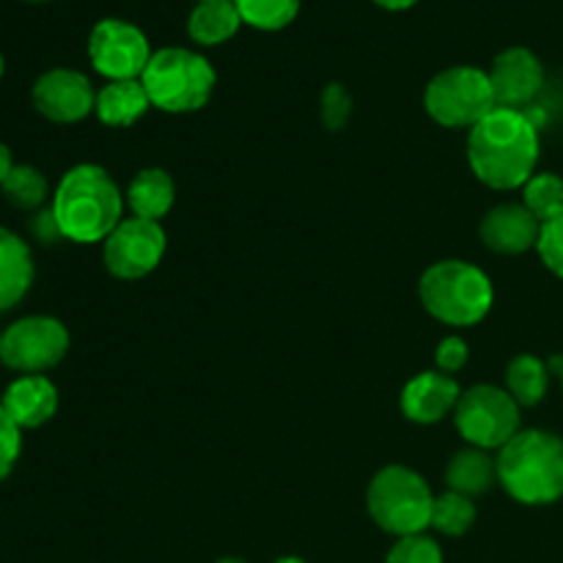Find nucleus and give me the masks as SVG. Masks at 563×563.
Returning a JSON list of instances; mask_svg holds the SVG:
<instances>
[{
	"label": "nucleus",
	"mask_w": 563,
	"mask_h": 563,
	"mask_svg": "<svg viewBox=\"0 0 563 563\" xmlns=\"http://www.w3.org/2000/svg\"><path fill=\"white\" fill-rule=\"evenodd\" d=\"M242 25V16L236 11L234 0H203L190 11L187 33L201 47H218L236 36Z\"/></svg>",
	"instance_id": "20"
},
{
	"label": "nucleus",
	"mask_w": 563,
	"mask_h": 563,
	"mask_svg": "<svg viewBox=\"0 0 563 563\" xmlns=\"http://www.w3.org/2000/svg\"><path fill=\"white\" fill-rule=\"evenodd\" d=\"M148 108L152 102L141 80H110L97 93L93 113L108 126H132Z\"/></svg>",
	"instance_id": "19"
},
{
	"label": "nucleus",
	"mask_w": 563,
	"mask_h": 563,
	"mask_svg": "<svg viewBox=\"0 0 563 563\" xmlns=\"http://www.w3.org/2000/svg\"><path fill=\"white\" fill-rule=\"evenodd\" d=\"M0 77H3V55H0Z\"/></svg>",
	"instance_id": "37"
},
{
	"label": "nucleus",
	"mask_w": 563,
	"mask_h": 563,
	"mask_svg": "<svg viewBox=\"0 0 563 563\" xmlns=\"http://www.w3.org/2000/svg\"><path fill=\"white\" fill-rule=\"evenodd\" d=\"M69 352V330L53 317H25L11 324L0 341V361L22 374H42L58 366Z\"/></svg>",
	"instance_id": "9"
},
{
	"label": "nucleus",
	"mask_w": 563,
	"mask_h": 563,
	"mask_svg": "<svg viewBox=\"0 0 563 563\" xmlns=\"http://www.w3.org/2000/svg\"><path fill=\"white\" fill-rule=\"evenodd\" d=\"M368 515L394 537H418L432 526L434 495L416 471L390 465L374 476L368 487Z\"/></svg>",
	"instance_id": "6"
},
{
	"label": "nucleus",
	"mask_w": 563,
	"mask_h": 563,
	"mask_svg": "<svg viewBox=\"0 0 563 563\" xmlns=\"http://www.w3.org/2000/svg\"><path fill=\"white\" fill-rule=\"evenodd\" d=\"M27 229H31V234L36 236L42 245H53V242L64 240V234H60V225L58 220H55V212L53 207H42L36 214L31 218V223H27Z\"/></svg>",
	"instance_id": "32"
},
{
	"label": "nucleus",
	"mask_w": 563,
	"mask_h": 563,
	"mask_svg": "<svg viewBox=\"0 0 563 563\" xmlns=\"http://www.w3.org/2000/svg\"><path fill=\"white\" fill-rule=\"evenodd\" d=\"M561 383H563V374H561Z\"/></svg>",
	"instance_id": "40"
},
{
	"label": "nucleus",
	"mask_w": 563,
	"mask_h": 563,
	"mask_svg": "<svg viewBox=\"0 0 563 563\" xmlns=\"http://www.w3.org/2000/svg\"><path fill=\"white\" fill-rule=\"evenodd\" d=\"M141 82L154 108L192 113L209 102L218 75L203 55L185 47H163L152 55Z\"/></svg>",
	"instance_id": "5"
},
{
	"label": "nucleus",
	"mask_w": 563,
	"mask_h": 563,
	"mask_svg": "<svg viewBox=\"0 0 563 563\" xmlns=\"http://www.w3.org/2000/svg\"><path fill=\"white\" fill-rule=\"evenodd\" d=\"M0 341H3V333H0Z\"/></svg>",
	"instance_id": "39"
},
{
	"label": "nucleus",
	"mask_w": 563,
	"mask_h": 563,
	"mask_svg": "<svg viewBox=\"0 0 563 563\" xmlns=\"http://www.w3.org/2000/svg\"><path fill=\"white\" fill-rule=\"evenodd\" d=\"M319 115H322L324 130L339 132L352 115V97L341 82H330L322 91V102H319Z\"/></svg>",
	"instance_id": "28"
},
{
	"label": "nucleus",
	"mask_w": 563,
	"mask_h": 563,
	"mask_svg": "<svg viewBox=\"0 0 563 563\" xmlns=\"http://www.w3.org/2000/svg\"><path fill=\"white\" fill-rule=\"evenodd\" d=\"M542 223L526 209V203H500L482 220V240L489 251L504 256H520L539 245Z\"/></svg>",
	"instance_id": "14"
},
{
	"label": "nucleus",
	"mask_w": 563,
	"mask_h": 563,
	"mask_svg": "<svg viewBox=\"0 0 563 563\" xmlns=\"http://www.w3.org/2000/svg\"><path fill=\"white\" fill-rule=\"evenodd\" d=\"M198 3H203V0H198Z\"/></svg>",
	"instance_id": "41"
},
{
	"label": "nucleus",
	"mask_w": 563,
	"mask_h": 563,
	"mask_svg": "<svg viewBox=\"0 0 563 563\" xmlns=\"http://www.w3.org/2000/svg\"><path fill=\"white\" fill-rule=\"evenodd\" d=\"M427 113L449 130H465L476 126L478 121L487 119L498 102H495L489 71L478 66H451L432 77L423 93Z\"/></svg>",
	"instance_id": "7"
},
{
	"label": "nucleus",
	"mask_w": 563,
	"mask_h": 563,
	"mask_svg": "<svg viewBox=\"0 0 563 563\" xmlns=\"http://www.w3.org/2000/svg\"><path fill=\"white\" fill-rule=\"evenodd\" d=\"M374 3H377L379 9H388V11H405V9H412V5H416L418 0H374Z\"/></svg>",
	"instance_id": "33"
},
{
	"label": "nucleus",
	"mask_w": 563,
	"mask_h": 563,
	"mask_svg": "<svg viewBox=\"0 0 563 563\" xmlns=\"http://www.w3.org/2000/svg\"><path fill=\"white\" fill-rule=\"evenodd\" d=\"M0 405L20 429H36L58 410V390L42 374H25L5 388Z\"/></svg>",
	"instance_id": "16"
},
{
	"label": "nucleus",
	"mask_w": 563,
	"mask_h": 563,
	"mask_svg": "<svg viewBox=\"0 0 563 563\" xmlns=\"http://www.w3.org/2000/svg\"><path fill=\"white\" fill-rule=\"evenodd\" d=\"M434 361H438L440 372L454 377V374L467 363V344L460 335H449V339L440 341L438 352H434Z\"/></svg>",
	"instance_id": "31"
},
{
	"label": "nucleus",
	"mask_w": 563,
	"mask_h": 563,
	"mask_svg": "<svg viewBox=\"0 0 563 563\" xmlns=\"http://www.w3.org/2000/svg\"><path fill=\"white\" fill-rule=\"evenodd\" d=\"M0 190L16 209H38L47 201V179L31 165H14Z\"/></svg>",
	"instance_id": "26"
},
{
	"label": "nucleus",
	"mask_w": 563,
	"mask_h": 563,
	"mask_svg": "<svg viewBox=\"0 0 563 563\" xmlns=\"http://www.w3.org/2000/svg\"><path fill=\"white\" fill-rule=\"evenodd\" d=\"M467 163L495 190L526 187L539 163L537 124L522 110L495 108L471 130Z\"/></svg>",
	"instance_id": "1"
},
{
	"label": "nucleus",
	"mask_w": 563,
	"mask_h": 563,
	"mask_svg": "<svg viewBox=\"0 0 563 563\" xmlns=\"http://www.w3.org/2000/svg\"><path fill=\"white\" fill-rule=\"evenodd\" d=\"M53 212L64 240L93 245L108 240L124 220V198L108 170L86 163L66 170L55 190Z\"/></svg>",
	"instance_id": "2"
},
{
	"label": "nucleus",
	"mask_w": 563,
	"mask_h": 563,
	"mask_svg": "<svg viewBox=\"0 0 563 563\" xmlns=\"http://www.w3.org/2000/svg\"><path fill=\"white\" fill-rule=\"evenodd\" d=\"M33 104L44 119L75 124L97 108V91L82 71L49 69L33 86Z\"/></svg>",
	"instance_id": "12"
},
{
	"label": "nucleus",
	"mask_w": 563,
	"mask_h": 563,
	"mask_svg": "<svg viewBox=\"0 0 563 563\" xmlns=\"http://www.w3.org/2000/svg\"><path fill=\"white\" fill-rule=\"evenodd\" d=\"M476 522V504L473 498L460 493H443L434 498L432 506V528H438L443 537H465Z\"/></svg>",
	"instance_id": "25"
},
{
	"label": "nucleus",
	"mask_w": 563,
	"mask_h": 563,
	"mask_svg": "<svg viewBox=\"0 0 563 563\" xmlns=\"http://www.w3.org/2000/svg\"><path fill=\"white\" fill-rule=\"evenodd\" d=\"M498 482L526 506H548L563 498V440L542 429H522L495 456Z\"/></svg>",
	"instance_id": "3"
},
{
	"label": "nucleus",
	"mask_w": 563,
	"mask_h": 563,
	"mask_svg": "<svg viewBox=\"0 0 563 563\" xmlns=\"http://www.w3.org/2000/svg\"><path fill=\"white\" fill-rule=\"evenodd\" d=\"M165 231L154 220L126 218L104 240V267L121 280L146 278L165 256Z\"/></svg>",
	"instance_id": "11"
},
{
	"label": "nucleus",
	"mask_w": 563,
	"mask_h": 563,
	"mask_svg": "<svg viewBox=\"0 0 563 563\" xmlns=\"http://www.w3.org/2000/svg\"><path fill=\"white\" fill-rule=\"evenodd\" d=\"M539 256H542L544 267L563 278V218L553 220V223L542 225V236L537 245Z\"/></svg>",
	"instance_id": "30"
},
{
	"label": "nucleus",
	"mask_w": 563,
	"mask_h": 563,
	"mask_svg": "<svg viewBox=\"0 0 563 563\" xmlns=\"http://www.w3.org/2000/svg\"><path fill=\"white\" fill-rule=\"evenodd\" d=\"M302 0H234L242 22L256 31H284L300 14Z\"/></svg>",
	"instance_id": "24"
},
{
	"label": "nucleus",
	"mask_w": 563,
	"mask_h": 563,
	"mask_svg": "<svg viewBox=\"0 0 563 563\" xmlns=\"http://www.w3.org/2000/svg\"><path fill=\"white\" fill-rule=\"evenodd\" d=\"M20 451H22L20 427L11 421V416L3 410V405H0V482L14 471L16 460H20Z\"/></svg>",
	"instance_id": "29"
},
{
	"label": "nucleus",
	"mask_w": 563,
	"mask_h": 563,
	"mask_svg": "<svg viewBox=\"0 0 563 563\" xmlns=\"http://www.w3.org/2000/svg\"><path fill=\"white\" fill-rule=\"evenodd\" d=\"M33 284V258L31 247L11 234L9 229H0V311L14 308L27 295Z\"/></svg>",
	"instance_id": "17"
},
{
	"label": "nucleus",
	"mask_w": 563,
	"mask_h": 563,
	"mask_svg": "<svg viewBox=\"0 0 563 563\" xmlns=\"http://www.w3.org/2000/svg\"><path fill=\"white\" fill-rule=\"evenodd\" d=\"M495 482H498V462L484 449L456 451L445 467V484L451 493L467 495V498L484 495Z\"/></svg>",
	"instance_id": "21"
},
{
	"label": "nucleus",
	"mask_w": 563,
	"mask_h": 563,
	"mask_svg": "<svg viewBox=\"0 0 563 563\" xmlns=\"http://www.w3.org/2000/svg\"><path fill=\"white\" fill-rule=\"evenodd\" d=\"M550 368L533 355H517L506 372V390L520 407H537L548 396Z\"/></svg>",
	"instance_id": "22"
},
{
	"label": "nucleus",
	"mask_w": 563,
	"mask_h": 563,
	"mask_svg": "<svg viewBox=\"0 0 563 563\" xmlns=\"http://www.w3.org/2000/svg\"><path fill=\"white\" fill-rule=\"evenodd\" d=\"M218 563H245V561H240V559H223V561H218Z\"/></svg>",
	"instance_id": "36"
},
{
	"label": "nucleus",
	"mask_w": 563,
	"mask_h": 563,
	"mask_svg": "<svg viewBox=\"0 0 563 563\" xmlns=\"http://www.w3.org/2000/svg\"><path fill=\"white\" fill-rule=\"evenodd\" d=\"M421 302L438 322L451 328H471L478 324L489 313L495 300L493 284L487 273L471 262L449 258L423 273Z\"/></svg>",
	"instance_id": "4"
},
{
	"label": "nucleus",
	"mask_w": 563,
	"mask_h": 563,
	"mask_svg": "<svg viewBox=\"0 0 563 563\" xmlns=\"http://www.w3.org/2000/svg\"><path fill=\"white\" fill-rule=\"evenodd\" d=\"M385 563H443V550L434 539L418 533V537L399 539Z\"/></svg>",
	"instance_id": "27"
},
{
	"label": "nucleus",
	"mask_w": 563,
	"mask_h": 563,
	"mask_svg": "<svg viewBox=\"0 0 563 563\" xmlns=\"http://www.w3.org/2000/svg\"><path fill=\"white\" fill-rule=\"evenodd\" d=\"M522 203L542 225L563 218V179L555 174H533L522 187Z\"/></svg>",
	"instance_id": "23"
},
{
	"label": "nucleus",
	"mask_w": 563,
	"mask_h": 563,
	"mask_svg": "<svg viewBox=\"0 0 563 563\" xmlns=\"http://www.w3.org/2000/svg\"><path fill=\"white\" fill-rule=\"evenodd\" d=\"M31 3H44V0H31Z\"/></svg>",
	"instance_id": "38"
},
{
	"label": "nucleus",
	"mask_w": 563,
	"mask_h": 563,
	"mask_svg": "<svg viewBox=\"0 0 563 563\" xmlns=\"http://www.w3.org/2000/svg\"><path fill=\"white\" fill-rule=\"evenodd\" d=\"M454 421L473 449H504L520 432V405L511 399L509 390L476 385L460 396Z\"/></svg>",
	"instance_id": "8"
},
{
	"label": "nucleus",
	"mask_w": 563,
	"mask_h": 563,
	"mask_svg": "<svg viewBox=\"0 0 563 563\" xmlns=\"http://www.w3.org/2000/svg\"><path fill=\"white\" fill-rule=\"evenodd\" d=\"M176 185L168 170L163 168H143L135 179L130 181L126 190V203L132 209V218L141 220H159L174 209Z\"/></svg>",
	"instance_id": "18"
},
{
	"label": "nucleus",
	"mask_w": 563,
	"mask_h": 563,
	"mask_svg": "<svg viewBox=\"0 0 563 563\" xmlns=\"http://www.w3.org/2000/svg\"><path fill=\"white\" fill-rule=\"evenodd\" d=\"M462 390L454 377L443 372H423L401 390V412L412 423H438L456 410Z\"/></svg>",
	"instance_id": "15"
},
{
	"label": "nucleus",
	"mask_w": 563,
	"mask_h": 563,
	"mask_svg": "<svg viewBox=\"0 0 563 563\" xmlns=\"http://www.w3.org/2000/svg\"><path fill=\"white\" fill-rule=\"evenodd\" d=\"M495 102L498 108L520 110L537 99L544 86V66L537 53L528 47H509L495 55L493 69H489Z\"/></svg>",
	"instance_id": "13"
},
{
	"label": "nucleus",
	"mask_w": 563,
	"mask_h": 563,
	"mask_svg": "<svg viewBox=\"0 0 563 563\" xmlns=\"http://www.w3.org/2000/svg\"><path fill=\"white\" fill-rule=\"evenodd\" d=\"M146 33L124 20H102L88 36V58L108 80H141L152 60Z\"/></svg>",
	"instance_id": "10"
},
{
	"label": "nucleus",
	"mask_w": 563,
	"mask_h": 563,
	"mask_svg": "<svg viewBox=\"0 0 563 563\" xmlns=\"http://www.w3.org/2000/svg\"><path fill=\"white\" fill-rule=\"evenodd\" d=\"M275 563H306V561H300V559H295V555H286V559H278Z\"/></svg>",
	"instance_id": "35"
},
{
	"label": "nucleus",
	"mask_w": 563,
	"mask_h": 563,
	"mask_svg": "<svg viewBox=\"0 0 563 563\" xmlns=\"http://www.w3.org/2000/svg\"><path fill=\"white\" fill-rule=\"evenodd\" d=\"M11 168H14V163H11V152L0 143V187H3L5 176H9Z\"/></svg>",
	"instance_id": "34"
}]
</instances>
